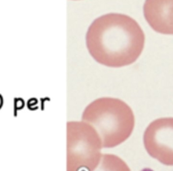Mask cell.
<instances>
[{
    "label": "cell",
    "mask_w": 173,
    "mask_h": 171,
    "mask_svg": "<svg viewBox=\"0 0 173 171\" xmlns=\"http://www.w3.org/2000/svg\"><path fill=\"white\" fill-rule=\"evenodd\" d=\"M143 14L152 29L164 35H173V0H146Z\"/></svg>",
    "instance_id": "5"
},
{
    "label": "cell",
    "mask_w": 173,
    "mask_h": 171,
    "mask_svg": "<svg viewBox=\"0 0 173 171\" xmlns=\"http://www.w3.org/2000/svg\"><path fill=\"white\" fill-rule=\"evenodd\" d=\"M93 171H131L129 166L118 156L110 154L101 155L99 164Z\"/></svg>",
    "instance_id": "6"
},
{
    "label": "cell",
    "mask_w": 173,
    "mask_h": 171,
    "mask_svg": "<svg viewBox=\"0 0 173 171\" xmlns=\"http://www.w3.org/2000/svg\"><path fill=\"white\" fill-rule=\"evenodd\" d=\"M2 104H3V99H2V95H0V108H2Z\"/></svg>",
    "instance_id": "9"
},
{
    "label": "cell",
    "mask_w": 173,
    "mask_h": 171,
    "mask_svg": "<svg viewBox=\"0 0 173 171\" xmlns=\"http://www.w3.org/2000/svg\"><path fill=\"white\" fill-rule=\"evenodd\" d=\"M143 140L150 156L162 164L173 166V118L152 121L145 130Z\"/></svg>",
    "instance_id": "4"
},
{
    "label": "cell",
    "mask_w": 173,
    "mask_h": 171,
    "mask_svg": "<svg viewBox=\"0 0 173 171\" xmlns=\"http://www.w3.org/2000/svg\"><path fill=\"white\" fill-rule=\"evenodd\" d=\"M37 103V100L36 99H31L29 101H28V108L31 109L32 106H33L35 104H36Z\"/></svg>",
    "instance_id": "8"
},
{
    "label": "cell",
    "mask_w": 173,
    "mask_h": 171,
    "mask_svg": "<svg viewBox=\"0 0 173 171\" xmlns=\"http://www.w3.org/2000/svg\"><path fill=\"white\" fill-rule=\"evenodd\" d=\"M86 45L90 55L102 65L120 68L137 60L145 45V34L131 17L110 13L97 18L89 26Z\"/></svg>",
    "instance_id": "1"
},
{
    "label": "cell",
    "mask_w": 173,
    "mask_h": 171,
    "mask_svg": "<svg viewBox=\"0 0 173 171\" xmlns=\"http://www.w3.org/2000/svg\"><path fill=\"white\" fill-rule=\"evenodd\" d=\"M24 106V102L22 99L18 98V99H14V116L17 115V110H20L23 108Z\"/></svg>",
    "instance_id": "7"
},
{
    "label": "cell",
    "mask_w": 173,
    "mask_h": 171,
    "mask_svg": "<svg viewBox=\"0 0 173 171\" xmlns=\"http://www.w3.org/2000/svg\"><path fill=\"white\" fill-rule=\"evenodd\" d=\"M68 132V171H93L102 155L101 141L96 130L81 121L70 123Z\"/></svg>",
    "instance_id": "3"
},
{
    "label": "cell",
    "mask_w": 173,
    "mask_h": 171,
    "mask_svg": "<svg viewBox=\"0 0 173 171\" xmlns=\"http://www.w3.org/2000/svg\"><path fill=\"white\" fill-rule=\"evenodd\" d=\"M82 121L96 130L101 139L102 148L119 146L133 133L135 116L125 101L114 97H101L86 106Z\"/></svg>",
    "instance_id": "2"
}]
</instances>
